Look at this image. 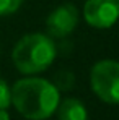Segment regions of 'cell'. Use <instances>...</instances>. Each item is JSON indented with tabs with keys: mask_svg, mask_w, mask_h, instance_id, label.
<instances>
[{
	"mask_svg": "<svg viewBox=\"0 0 119 120\" xmlns=\"http://www.w3.org/2000/svg\"><path fill=\"white\" fill-rule=\"evenodd\" d=\"M12 104L28 120L49 119L59 105V91L47 80L23 78L12 88Z\"/></svg>",
	"mask_w": 119,
	"mask_h": 120,
	"instance_id": "obj_1",
	"label": "cell"
},
{
	"mask_svg": "<svg viewBox=\"0 0 119 120\" xmlns=\"http://www.w3.org/2000/svg\"><path fill=\"white\" fill-rule=\"evenodd\" d=\"M47 33L52 38H65L69 36L78 24V10L72 3H64L57 7L47 16Z\"/></svg>",
	"mask_w": 119,
	"mask_h": 120,
	"instance_id": "obj_5",
	"label": "cell"
},
{
	"mask_svg": "<svg viewBox=\"0 0 119 120\" xmlns=\"http://www.w3.org/2000/svg\"><path fill=\"white\" fill-rule=\"evenodd\" d=\"M74 83H75L74 73H70V71H67V70H60V71L56 73L52 84L57 88V91H69V89L74 86Z\"/></svg>",
	"mask_w": 119,
	"mask_h": 120,
	"instance_id": "obj_7",
	"label": "cell"
},
{
	"mask_svg": "<svg viewBox=\"0 0 119 120\" xmlns=\"http://www.w3.org/2000/svg\"><path fill=\"white\" fill-rule=\"evenodd\" d=\"M23 0H0V15H12L21 7Z\"/></svg>",
	"mask_w": 119,
	"mask_h": 120,
	"instance_id": "obj_9",
	"label": "cell"
},
{
	"mask_svg": "<svg viewBox=\"0 0 119 120\" xmlns=\"http://www.w3.org/2000/svg\"><path fill=\"white\" fill-rule=\"evenodd\" d=\"M91 89L101 101L119 104V62L101 60L91 68Z\"/></svg>",
	"mask_w": 119,
	"mask_h": 120,
	"instance_id": "obj_3",
	"label": "cell"
},
{
	"mask_svg": "<svg viewBox=\"0 0 119 120\" xmlns=\"http://www.w3.org/2000/svg\"><path fill=\"white\" fill-rule=\"evenodd\" d=\"M0 120H10V117L7 115L5 110H0Z\"/></svg>",
	"mask_w": 119,
	"mask_h": 120,
	"instance_id": "obj_10",
	"label": "cell"
},
{
	"mask_svg": "<svg viewBox=\"0 0 119 120\" xmlns=\"http://www.w3.org/2000/svg\"><path fill=\"white\" fill-rule=\"evenodd\" d=\"M83 16L93 28H111L119 20V0H86Z\"/></svg>",
	"mask_w": 119,
	"mask_h": 120,
	"instance_id": "obj_4",
	"label": "cell"
},
{
	"mask_svg": "<svg viewBox=\"0 0 119 120\" xmlns=\"http://www.w3.org/2000/svg\"><path fill=\"white\" fill-rule=\"evenodd\" d=\"M57 119L59 120H86V109L83 102L75 98L59 102L57 105Z\"/></svg>",
	"mask_w": 119,
	"mask_h": 120,
	"instance_id": "obj_6",
	"label": "cell"
},
{
	"mask_svg": "<svg viewBox=\"0 0 119 120\" xmlns=\"http://www.w3.org/2000/svg\"><path fill=\"white\" fill-rule=\"evenodd\" d=\"M16 70L26 75L44 71L56 59V45L47 36L34 33L21 38L12 52Z\"/></svg>",
	"mask_w": 119,
	"mask_h": 120,
	"instance_id": "obj_2",
	"label": "cell"
},
{
	"mask_svg": "<svg viewBox=\"0 0 119 120\" xmlns=\"http://www.w3.org/2000/svg\"><path fill=\"white\" fill-rule=\"evenodd\" d=\"M12 104V89L8 88L7 81L0 78V110H7Z\"/></svg>",
	"mask_w": 119,
	"mask_h": 120,
	"instance_id": "obj_8",
	"label": "cell"
}]
</instances>
